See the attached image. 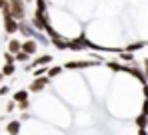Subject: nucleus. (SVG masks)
Masks as SVG:
<instances>
[{
	"label": "nucleus",
	"mask_w": 148,
	"mask_h": 135,
	"mask_svg": "<svg viewBox=\"0 0 148 135\" xmlns=\"http://www.w3.org/2000/svg\"><path fill=\"white\" fill-rule=\"evenodd\" d=\"M28 107H30V101H24V103H18V109H20V111H28Z\"/></svg>",
	"instance_id": "20"
},
{
	"label": "nucleus",
	"mask_w": 148,
	"mask_h": 135,
	"mask_svg": "<svg viewBox=\"0 0 148 135\" xmlns=\"http://www.w3.org/2000/svg\"><path fill=\"white\" fill-rule=\"evenodd\" d=\"M136 127H138V129H146L148 127V115L138 113V117H136Z\"/></svg>",
	"instance_id": "11"
},
{
	"label": "nucleus",
	"mask_w": 148,
	"mask_h": 135,
	"mask_svg": "<svg viewBox=\"0 0 148 135\" xmlns=\"http://www.w3.org/2000/svg\"><path fill=\"white\" fill-rule=\"evenodd\" d=\"M52 44L56 46L58 50H70V40H52Z\"/></svg>",
	"instance_id": "12"
},
{
	"label": "nucleus",
	"mask_w": 148,
	"mask_h": 135,
	"mask_svg": "<svg viewBox=\"0 0 148 135\" xmlns=\"http://www.w3.org/2000/svg\"><path fill=\"white\" fill-rule=\"evenodd\" d=\"M40 76H46V68H36V72H34V78H40Z\"/></svg>",
	"instance_id": "18"
},
{
	"label": "nucleus",
	"mask_w": 148,
	"mask_h": 135,
	"mask_svg": "<svg viewBox=\"0 0 148 135\" xmlns=\"http://www.w3.org/2000/svg\"><path fill=\"white\" fill-rule=\"evenodd\" d=\"M20 50H22V42H18V40H16V38H14V40H10V42H8V52H10V54H12V56H16V54H18V52H20Z\"/></svg>",
	"instance_id": "9"
},
{
	"label": "nucleus",
	"mask_w": 148,
	"mask_h": 135,
	"mask_svg": "<svg viewBox=\"0 0 148 135\" xmlns=\"http://www.w3.org/2000/svg\"><path fill=\"white\" fill-rule=\"evenodd\" d=\"M108 70H112V72H122V64H118V62H114V60H110V62H104Z\"/></svg>",
	"instance_id": "15"
},
{
	"label": "nucleus",
	"mask_w": 148,
	"mask_h": 135,
	"mask_svg": "<svg viewBox=\"0 0 148 135\" xmlns=\"http://www.w3.org/2000/svg\"><path fill=\"white\" fill-rule=\"evenodd\" d=\"M2 80H4V76H2V72H0V84H2Z\"/></svg>",
	"instance_id": "24"
},
{
	"label": "nucleus",
	"mask_w": 148,
	"mask_h": 135,
	"mask_svg": "<svg viewBox=\"0 0 148 135\" xmlns=\"http://www.w3.org/2000/svg\"><path fill=\"white\" fill-rule=\"evenodd\" d=\"M146 48H148V42H146Z\"/></svg>",
	"instance_id": "26"
},
{
	"label": "nucleus",
	"mask_w": 148,
	"mask_h": 135,
	"mask_svg": "<svg viewBox=\"0 0 148 135\" xmlns=\"http://www.w3.org/2000/svg\"><path fill=\"white\" fill-rule=\"evenodd\" d=\"M120 60L122 62H130V64H134V54H130V52H120Z\"/></svg>",
	"instance_id": "17"
},
{
	"label": "nucleus",
	"mask_w": 148,
	"mask_h": 135,
	"mask_svg": "<svg viewBox=\"0 0 148 135\" xmlns=\"http://www.w3.org/2000/svg\"><path fill=\"white\" fill-rule=\"evenodd\" d=\"M50 84V80L46 76H40V78H34L32 80V84L28 86V91H32V93H38V91H42L46 86Z\"/></svg>",
	"instance_id": "4"
},
{
	"label": "nucleus",
	"mask_w": 148,
	"mask_h": 135,
	"mask_svg": "<svg viewBox=\"0 0 148 135\" xmlns=\"http://www.w3.org/2000/svg\"><path fill=\"white\" fill-rule=\"evenodd\" d=\"M100 62H96V60H72V62H66L64 64V68L66 70H84V68H94L98 66Z\"/></svg>",
	"instance_id": "3"
},
{
	"label": "nucleus",
	"mask_w": 148,
	"mask_h": 135,
	"mask_svg": "<svg viewBox=\"0 0 148 135\" xmlns=\"http://www.w3.org/2000/svg\"><path fill=\"white\" fill-rule=\"evenodd\" d=\"M12 101L18 105V103H24V101H28V90H20L16 91L14 95H12Z\"/></svg>",
	"instance_id": "8"
},
{
	"label": "nucleus",
	"mask_w": 148,
	"mask_h": 135,
	"mask_svg": "<svg viewBox=\"0 0 148 135\" xmlns=\"http://www.w3.org/2000/svg\"><path fill=\"white\" fill-rule=\"evenodd\" d=\"M6 8L12 14V18L16 22H22L26 16V2L24 0H6Z\"/></svg>",
	"instance_id": "1"
},
{
	"label": "nucleus",
	"mask_w": 148,
	"mask_h": 135,
	"mask_svg": "<svg viewBox=\"0 0 148 135\" xmlns=\"http://www.w3.org/2000/svg\"><path fill=\"white\" fill-rule=\"evenodd\" d=\"M2 8H6V0H0V10Z\"/></svg>",
	"instance_id": "23"
},
{
	"label": "nucleus",
	"mask_w": 148,
	"mask_h": 135,
	"mask_svg": "<svg viewBox=\"0 0 148 135\" xmlns=\"http://www.w3.org/2000/svg\"><path fill=\"white\" fill-rule=\"evenodd\" d=\"M16 72V64H4L2 66V76H14Z\"/></svg>",
	"instance_id": "13"
},
{
	"label": "nucleus",
	"mask_w": 148,
	"mask_h": 135,
	"mask_svg": "<svg viewBox=\"0 0 148 135\" xmlns=\"http://www.w3.org/2000/svg\"><path fill=\"white\" fill-rule=\"evenodd\" d=\"M24 2H32V0H24Z\"/></svg>",
	"instance_id": "25"
},
{
	"label": "nucleus",
	"mask_w": 148,
	"mask_h": 135,
	"mask_svg": "<svg viewBox=\"0 0 148 135\" xmlns=\"http://www.w3.org/2000/svg\"><path fill=\"white\" fill-rule=\"evenodd\" d=\"M36 50H38V46H36L34 40H26V42H22V50H20V52H24V54H28V56H34Z\"/></svg>",
	"instance_id": "7"
},
{
	"label": "nucleus",
	"mask_w": 148,
	"mask_h": 135,
	"mask_svg": "<svg viewBox=\"0 0 148 135\" xmlns=\"http://www.w3.org/2000/svg\"><path fill=\"white\" fill-rule=\"evenodd\" d=\"M2 22H4V30L8 34H16L18 32V22L12 18V14L8 12V8H2Z\"/></svg>",
	"instance_id": "2"
},
{
	"label": "nucleus",
	"mask_w": 148,
	"mask_h": 135,
	"mask_svg": "<svg viewBox=\"0 0 148 135\" xmlns=\"http://www.w3.org/2000/svg\"><path fill=\"white\" fill-rule=\"evenodd\" d=\"M16 109V103L14 101H8V105H6V111H14Z\"/></svg>",
	"instance_id": "21"
},
{
	"label": "nucleus",
	"mask_w": 148,
	"mask_h": 135,
	"mask_svg": "<svg viewBox=\"0 0 148 135\" xmlns=\"http://www.w3.org/2000/svg\"><path fill=\"white\" fill-rule=\"evenodd\" d=\"M44 64H52V56H50V54H44V56L34 58V62H32V64H28V66H24V70H26V72H30V70L40 68V66H44Z\"/></svg>",
	"instance_id": "5"
},
{
	"label": "nucleus",
	"mask_w": 148,
	"mask_h": 135,
	"mask_svg": "<svg viewBox=\"0 0 148 135\" xmlns=\"http://www.w3.org/2000/svg\"><path fill=\"white\" fill-rule=\"evenodd\" d=\"M8 86H0V95H6V93H8Z\"/></svg>",
	"instance_id": "22"
},
{
	"label": "nucleus",
	"mask_w": 148,
	"mask_h": 135,
	"mask_svg": "<svg viewBox=\"0 0 148 135\" xmlns=\"http://www.w3.org/2000/svg\"><path fill=\"white\" fill-rule=\"evenodd\" d=\"M4 60H6V64H14V56H12L10 52H6V54H4Z\"/></svg>",
	"instance_id": "19"
},
{
	"label": "nucleus",
	"mask_w": 148,
	"mask_h": 135,
	"mask_svg": "<svg viewBox=\"0 0 148 135\" xmlns=\"http://www.w3.org/2000/svg\"><path fill=\"white\" fill-rule=\"evenodd\" d=\"M60 72H62V66H54V68H48V70H46V78H48V80H52V78H56V76L60 74Z\"/></svg>",
	"instance_id": "14"
},
{
	"label": "nucleus",
	"mask_w": 148,
	"mask_h": 135,
	"mask_svg": "<svg viewBox=\"0 0 148 135\" xmlns=\"http://www.w3.org/2000/svg\"><path fill=\"white\" fill-rule=\"evenodd\" d=\"M146 46V42H132V44H128L126 48H122L124 52H130V54H134L136 50H140V48H144Z\"/></svg>",
	"instance_id": "10"
},
{
	"label": "nucleus",
	"mask_w": 148,
	"mask_h": 135,
	"mask_svg": "<svg viewBox=\"0 0 148 135\" xmlns=\"http://www.w3.org/2000/svg\"><path fill=\"white\" fill-rule=\"evenodd\" d=\"M20 127H22V123H20L18 119H12V121L6 123V133L8 135H18L20 133Z\"/></svg>",
	"instance_id": "6"
},
{
	"label": "nucleus",
	"mask_w": 148,
	"mask_h": 135,
	"mask_svg": "<svg viewBox=\"0 0 148 135\" xmlns=\"http://www.w3.org/2000/svg\"><path fill=\"white\" fill-rule=\"evenodd\" d=\"M30 60V56L28 54H24V52H18L16 56H14V62H20V64H26Z\"/></svg>",
	"instance_id": "16"
}]
</instances>
